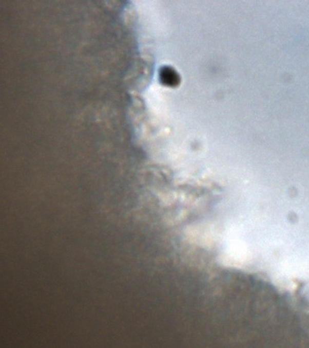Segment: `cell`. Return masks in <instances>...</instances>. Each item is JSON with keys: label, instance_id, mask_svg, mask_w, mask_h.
Wrapping results in <instances>:
<instances>
[{"label": "cell", "instance_id": "6da1fadb", "mask_svg": "<svg viewBox=\"0 0 309 348\" xmlns=\"http://www.w3.org/2000/svg\"><path fill=\"white\" fill-rule=\"evenodd\" d=\"M160 81L162 82L165 86H179L180 83V77L179 74L175 71L173 68L169 66H164L160 70Z\"/></svg>", "mask_w": 309, "mask_h": 348}]
</instances>
